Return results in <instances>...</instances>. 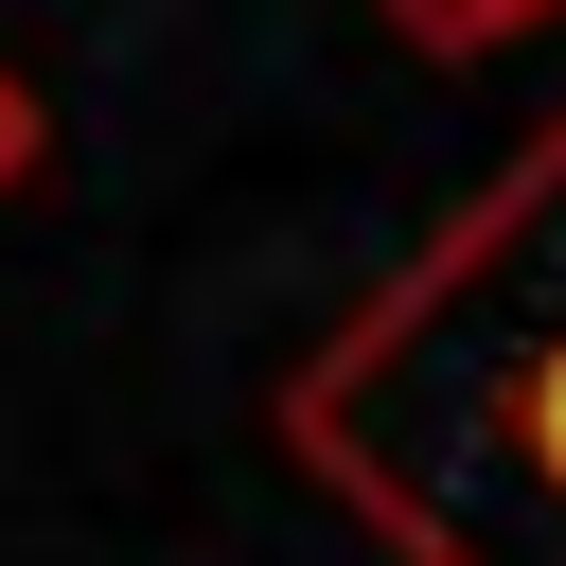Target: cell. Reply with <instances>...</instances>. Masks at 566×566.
Returning <instances> with one entry per match:
<instances>
[{
  "instance_id": "2",
  "label": "cell",
  "mask_w": 566,
  "mask_h": 566,
  "mask_svg": "<svg viewBox=\"0 0 566 566\" xmlns=\"http://www.w3.org/2000/svg\"><path fill=\"white\" fill-rule=\"evenodd\" d=\"M389 35H424V53H513V35H548L566 0H371Z\"/></svg>"
},
{
  "instance_id": "3",
  "label": "cell",
  "mask_w": 566,
  "mask_h": 566,
  "mask_svg": "<svg viewBox=\"0 0 566 566\" xmlns=\"http://www.w3.org/2000/svg\"><path fill=\"white\" fill-rule=\"evenodd\" d=\"M18 177H35V88L0 71V195H18Z\"/></svg>"
},
{
  "instance_id": "1",
  "label": "cell",
  "mask_w": 566,
  "mask_h": 566,
  "mask_svg": "<svg viewBox=\"0 0 566 566\" xmlns=\"http://www.w3.org/2000/svg\"><path fill=\"white\" fill-rule=\"evenodd\" d=\"M283 460L389 566H566V106L283 371Z\"/></svg>"
}]
</instances>
